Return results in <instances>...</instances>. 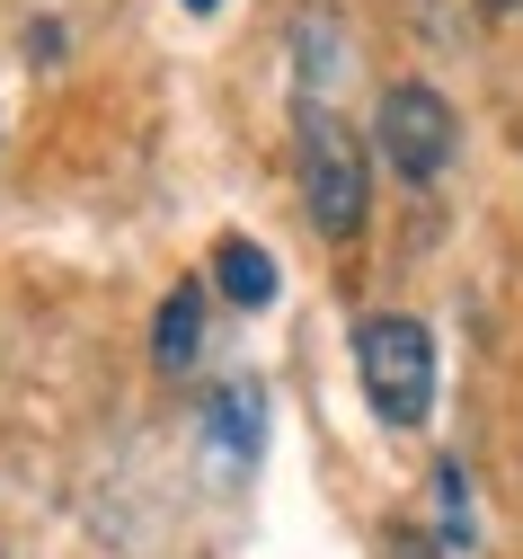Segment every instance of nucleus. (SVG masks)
Segmentation results:
<instances>
[{
	"mask_svg": "<svg viewBox=\"0 0 523 559\" xmlns=\"http://www.w3.org/2000/svg\"><path fill=\"white\" fill-rule=\"evenodd\" d=\"M293 169H302V214L320 240H355L372 214V160L355 143V124L329 116L320 98H302V124H293Z\"/></svg>",
	"mask_w": 523,
	"mask_h": 559,
	"instance_id": "f257e3e1",
	"label": "nucleus"
},
{
	"mask_svg": "<svg viewBox=\"0 0 523 559\" xmlns=\"http://www.w3.org/2000/svg\"><path fill=\"white\" fill-rule=\"evenodd\" d=\"M435 542H443V559H471L479 550V507H471L462 462H435Z\"/></svg>",
	"mask_w": 523,
	"mask_h": 559,
	"instance_id": "0eeeda50",
	"label": "nucleus"
},
{
	"mask_svg": "<svg viewBox=\"0 0 523 559\" xmlns=\"http://www.w3.org/2000/svg\"><path fill=\"white\" fill-rule=\"evenodd\" d=\"M382 559H443V542H435L426 524H391V533H382Z\"/></svg>",
	"mask_w": 523,
	"mask_h": 559,
	"instance_id": "6e6552de",
	"label": "nucleus"
},
{
	"mask_svg": "<svg viewBox=\"0 0 523 559\" xmlns=\"http://www.w3.org/2000/svg\"><path fill=\"white\" fill-rule=\"evenodd\" d=\"M488 10H523V0H488Z\"/></svg>",
	"mask_w": 523,
	"mask_h": 559,
	"instance_id": "9d476101",
	"label": "nucleus"
},
{
	"mask_svg": "<svg viewBox=\"0 0 523 559\" xmlns=\"http://www.w3.org/2000/svg\"><path fill=\"white\" fill-rule=\"evenodd\" d=\"M204 427H213L222 462H249V453H258V436H266V400H258L249 382H231V391H213V408H204Z\"/></svg>",
	"mask_w": 523,
	"mask_h": 559,
	"instance_id": "423d86ee",
	"label": "nucleus"
},
{
	"mask_svg": "<svg viewBox=\"0 0 523 559\" xmlns=\"http://www.w3.org/2000/svg\"><path fill=\"white\" fill-rule=\"evenodd\" d=\"M195 356H204V285H178L161 302V320H152V365L161 373H187Z\"/></svg>",
	"mask_w": 523,
	"mask_h": 559,
	"instance_id": "20e7f679",
	"label": "nucleus"
},
{
	"mask_svg": "<svg viewBox=\"0 0 523 559\" xmlns=\"http://www.w3.org/2000/svg\"><path fill=\"white\" fill-rule=\"evenodd\" d=\"M355 373L382 427H426L435 417V337L408 311H372L355 329Z\"/></svg>",
	"mask_w": 523,
	"mask_h": 559,
	"instance_id": "f03ea898",
	"label": "nucleus"
},
{
	"mask_svg": "<svg viewBox=\"0 0 523 559\" xmlns=\"http://www.w3.org/2000/svg\"><path fill=\"white\" fill-rule=\"evenodd\" d=\"M187 10H195V19H204V10H222V0H187Z\"/></svg>",
	"mask_w": 523,
	"mask_h": 559,
	"instance_id": "1a4fd4ad",
	"label": "nucleus"
},
{
	"mask_svg": "<svg viewBox=\"0 0 523 559\" xmlns=\"http://www.w3.org/2000/svg\"><path fill=\"white\" fill-rule=\"evenodd\" d=\"M453 107H443V90H426V81H391L382 90V107H372V152H382L408 187H426V178H443V160H453Z\"/></svg>",
	"mask_w": 523,
	"mask_h": 559,
	"instance_id": "7ed1b4c3",
	"label": "nucleus"
},
{
	"mask_svg": "<svg viewBox=\"0 0 523 559\" xmlns=\"http://www.w3.org/2000/svg\"><path fill=\"white\" fill-rule=\"evenodd\" d=\"M213 285L231 294L240 311H266V302H275V258H266L258 240H240V231H231V240L213 249Z\"/></svg>",
	"mask_w": 523,
	"mask_h": 559,
	"instance_id": "39448f33",
	"label": "nucleus"
}]
</instances>
